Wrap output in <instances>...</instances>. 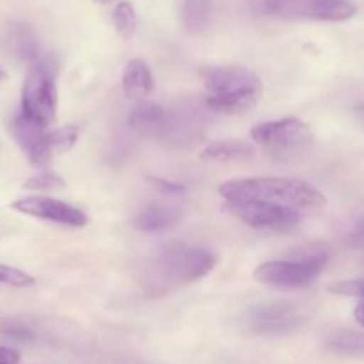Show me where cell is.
<instances>
[{"label":"cell","instance_id":"2","mask_svg":"<svg viewBox=\"0 0 364 364\" xmlns=\"http://www.w3.org/2000/svg\"><path fill=\"white\" fill-rule=\"evenodd\" d=\"M206 105L220 114H244L259 102L262 80L242 66H208L201 70Z\"/></svg>","mask_w":364,"mask_h":364},{"label":"cell","instance_id":"11","mask_svg":"<svg viewBox=\"0 0 364 364\" xmlns=\"http://www.w3.org/2000/svg\"><path fill=\"white\" fill-rule=\"evenodd\" d=\"M11 208L23 215L34 219L48 220L68 228H84L87 224V215L82 210L46 196H27L11 203Z\"/></svg>","mask_w":364,"mask_h":364},{"label":"cell","instance_id":"14","mask_svg":"<svg viewBox=\"0 0 364 364\" xmlns=\"http://www.w3.org/2000/svg\"><path fill=\"white\" fill-rule=\"evenodd\" d=\"M155 89V78L148 64L141 59H132L123 73V92L132 102L142 103Z\"/></svg>","mask_w":364,"mask_h":364},{"label":"cell","instance_id":"13","mask_svg":"<svg viewBox=\"0 0 364 364\" xmlns=\"http://www.w3.org/2000/svg\"><path fill=\"white\" fill-rule=\"evenodd\" d=\"M181 212L171 203H151L135 217V228L146 233H162L180 223Z\"/></svg>","mask_w":364,"mask_h":364},{"label":"cell","instance_id":"7","mask_svg":"<svg viewBox=\"0 0 364 364\" xmlns=\"http://www.w3.org/2000/svg\"><path fill=\"white\" fill-rule=\"evenodd\" d=\"M224 208L256 230L290 231L304 219V212L267 201H226Z\"/></svg>","mask_w":364,"mask_h":364},{"label":"cell","instance_id":"31","mask_svg":"<svg viewBox=\"0 0 364 364\" xmlns=\"http://www.w3.org/2000/svg\"><path fill=\"white\" fill-rule=\"evenodd\" d=\"M359 114H361V117H363V121H364V107H361V109H359Z\"/></svg>","mask_w":364,"mask_h":364},{"label":"cell","instance_id":"12","mask_svg":"<svg viewBox=\"0 0 364 364\" xmlns=\"http://www.w3.org/2000/svg\"><path fill=\"white\" fill-rule=\"evenodd\" d=\"M4 45H6L7 52L14 57L20 63L28 64V68L32 64L39 63L43 59L41 45H39V39L36 36V32L32 31L28 25L25 23H13L7 27L6 36H4Z\"/></svg>","mask_w":364,"mask_h":364},{"label":"cell","instance_id":"22","mask_svg":"<svg viewBox=\"0 0 364 364\" xmlns=\"http://www.w3.org/2000/svg\"><path fill=\"white\" fill-rule=\"evenodd\" d=\"M78 134H80V130L75 124H68V127L52 130V146L55 155H63V153L70 151L75 146V142H77Z\"/></svg>","mask_w":364,"mask_h":364},{"label":"cell","instance_id":"8","mask_svg":"<svg viewBox=\"0 0 364 364\" xmlns=\"http://www.w3.org/2000/svg\"><path fill=\"white\" fill-rule=\"evenodd\" d=\"M9 130L32 166L43 169L55 156L52 146V130H48L45 124L36 123L20 112L11 121Z\"/></svg>","mask_w":364,"mask_h":364},{"label":"cell","instance_id":"21","mask_svg":"<svg viewBox=\"0 0 364 364\" xmlns=\"http://www.w3.org/2000/svg\"><path fill=\"white\" fill-rule=\"evenodd\" d=\"M0 284L13 288H27L36 284V277L27 274L25 270L16 269V267L0 263Z\"/></svg>","mask_w":364,"mask_h":364},{"label":"cell","instance_id":"5","mask_svg":"<svg viewBox=\"0 0 364 364\" xmlns=\"http://www.w3.org/2000/svg\"><path fill=\"white\" fill-rule=\"evenodd\" d=\"M267 14L283 20L347 21L358 13L350 0H259Z\"/></svg>","mask_w":364,"mask_h":364},{"label":"cell","instance_id":"25","mask_svg":"<svg viewBox=\"0 0 364 364\" xmlns=\"http://www.w3.org/2000/svg\"><path fill=\"white\" fill-rule=\"evenodd\" d=\"M347 244L350 247H364V219L359 220L354 230L348 233Z\"/></svg>","mask_w":364,"mask_h":364},{"label":"cell","instance_id":"18","mask_svg":"<svg viewBox=\"0 0 364 364\" xmlns=\"http://www.w3.org/2000/svg\"><path fill=\"white\" fill-rule=\"evenodd\" d=\"M181 18L188 31L196 32L205 28L210 20V0H183Z\"/></svg>","mask_w":364,"mask_h":364},{"label":"cell","instance_id":"10","mask_svg":"<svg viewBox=\"0 0 364 364\" xmlns=\"http://www.w3.org/2000/svg\"><path fill=\"white\" fill-rule=\"evenodd\" d=\"M322 270L294 259H276V262L262 263L255 270V279L269 287L283 288V290H301L308 288L320 277Z\"/></svg>","mask_w":364,"mask_h":364},{"label":"cell","instance_id":"15","mask_svg":"<svg viewBox=\"0 0 364 364\" xmlns=\"http://www.w3.org/2000/svg\"><path fill=\"white\" fill-rule=\"evenodd\" d=\"M256 155L255 144L247 141H217L206 146L201 151V160L205 162H238V160H249Z\"/></svg>","mask_w":364,"mask_h":364},{"label":"cell","instance_id":"3","mask_svg":"<svg viewBox=\"0 0 364 364\" xmlns=\"http://www.w3.org/2000/svg\"><path fill=\"white\" fill-rule=\"evenodd\" d=\"M215 262V255L206 249L173 242L156 252L151 269L162 283L187 284L212 272Z\"/></svg>","mask_w":364,"mask_h":364},{"label":"cell","instance_id":"1","mask_svg":"<svg viewBox=\"0 0 364 364\" xmlns=\"http://www.w3.org/2000/svg\"><path fill=\"white\" fill-rule=\"evenodd\" d=\"M219 192L226 201H267L301 212L326 205V198L318 188L297 178H237L224 181Z\"/></svg>","mask_w":364,"mask_h":364},{"label":"cell","instance_id":"17","mask_svg":"<svg viewBox=\"0 0 364 364\" xmlns=\"http://www.w3.org/2000/svg\"><path fill=\"white\" fill-rule=\"evenodd\" d=\"M288 259L306 263V265L323 270L327 262H329V247L323 242H308V244L299 245L294 251L288 252Z\"/></svg>","mask_w":364,"mask_h":364},{"label":"cell","instance_id":"23","mask_svg":"<svg viewBox=\"0 0 364 364\" xmlns=\"http://www.w3.org/2000/svg\"><path fill=\"white\" fill-rule=\"evenodd\" d=\"M327 290L331 294L336 295H347V297H363L364 291V281L359 279H348V281H336V283L329 284Z\"/></svg>","mask_w":364,"mask_h":364},{"label":"cell","instance_id":"9","mask_svg":"<svg viewBox=\"0 0 364 364\" xmlns=\"http://www.w3.org/2000/svg\"><path fill=\"white\" fill-rule=\"evenodd\" d=\"M306 320L304 309L291 301L256 306L247 316L251 329L258 334H287Z\"/></svg>","mask_w":364,"mask_h":364},{"label":"cell","instance_id":"19","mask_svg":"<svg viewBox=\"0 0 364 364\" xmlns=\"http://www.w3.org/2000/svg\"><path fill=\"white\" fill-rule=\"evenodd\" d=\"M114 27H116L117 34L123 39H128L134 36L135 28H137V14H135L134 6L130 2H119L114 7L112 13Z\"/></svg>","mask_w":364,"mask_h":364},{"label":"cell","instance_id":"29","mask_svg":"<svg viewBox=\"0 0 364 364\" xmlns=\"http://www.w3.org/2000/svg\"><path fill=\"white\" fill-rule=\"evenodd\" d=\"M7 75H6V70H4L2 66H0V80H6Z\"/></svg>","mask_w":364,"mask_h":364},{"label":"cell","instance_id":"27","mask_svg":"<svg viewBox=\"0 0 364 364\" xmlns=\"http://www.w3.org/2000/svg\"><path fill=\"white\" fill-rule=\"evenodd\" d=\"M20 363V354L18 350L9 347H0V364H18Z\"/></svg>","mask_w":364,"mask_h":364},{"label":"cell","instance_id":"6","mask_svg":"<svg viewBox=\"0 0 364 364\" xmlns=\"http://www.w3.org/2000/svg\"><path fill=\"white\" fill-rule=\"evenodd\" d=\"M251 139L272 155H290L308 148L313 141V134L304 121L284 117L256 124L251 130Z\"/></svg>","mask_w":364,"mask_h":364},{"label":"cell","instance_id":"30","mask_svg":"<svg viewBox=\"0 0 364 364\" xmlns=\"http://www.w3.org/2000/svg\"><path fill=\"white\" fill-rule=\"evenodd\" d=\"M96 2H100V4H109V2H112V0H96Z\"/></svg>","mask_w":364,"mask_h":364},{"label":"cell","instance_id":"24","mask_svg":"<svg viewBox=\"0 0 364 364\" xmlns=\"http://www.w3.org/2000/svg\"><path fill=\"white\" fill-rule=\"evenodd\" d=\"M2 333L6 334L7 338H13V340L16 341H25L28 340V338H32V334L28 333L27 327L18 326V323H7V326H4Z\"/></svg>","mask_w":364,"mask_h":364},{"label":"cell","instance_id":"32","mask_svg":"<svg viewBox=\"0 0 364 364\" xmlns=\"http://www.w3.org/2000/svg\"><path fill=\"white\" fill-rule=\"evenodd\" d=\"M363 297H364V291H363Z\"/></svg>","mask_w":364,"mask_h":364},{"label":"cell","instance_id":"20","mask_svg":"<svg viewBox=\"0 0 364 364\" xmlns=\"http://www.w3.org/2000/svg\"><path fill=\"white\" fill-rule=\"evenodd\" d=\"M28 191H38V192H53L60 191V188L66 187V181L63 180L57 174L48 173V171H43V173L34 174V176L28 178L23 185Z\"/></svg>","mask_w":364,"mask_h":364},{"label":"cell","instance_id":"4","mask_svg":"<svg viewBox=\"0 0 364 364\" xmlns=\"http://www.w3.org/2000/svg\"><path fill=\"white\" fill-rule=\"evenodd\" d=\"M53 66L46 57L28 68L21 87V114L48 127L57 116V85Z\"/></svg>","mask_w":364,"mask_h":364},{"label":"cell","instance_id":"16","mask_svg":"<svg viewBox=\"0 0 364 364\" xmlns=\"http://www.w3.org/2000/svg\"><path fill=\"white\" fill-rule=\"evenodd\" d=\"M167 114L166 110L160 105H155V103L142 102L139 103L134 109V112L130 114V127L134 130L139 132H155L162 130L164 124H166Z\"/></svg>","mask_w":364,"mask_h":364},{"label":"cell","instance_id":"26","mask_svg":"<svg viewBox=\"0 0 364 364\" xmlns=\"http://www.w3.org/2000/svg\"><path fill=\"white\" fill-rule=\"evenodd\" d=\"M149 180L153 181V185L160 187L164 192H169V194H178V192H183V185H180V183H173V181H167V180H164V178H159V176H151Z\"/></svg>","mask_w":364,"mask_h":364},{"label":"cell","instance_id":"28","mask_svg":"<svg viewBox=\"0 0 364 364\" xmlns=\"http://www.w3.org/2000/svg\"><path fill=\"white\" fill-rule=\"evenodd\" d=\"M354 316H355V320H358L359 326L364 329V301L358 304V308H355V311H354Z\"/></svg>","mask_w":364,"mask_h":364}]
</instances>
